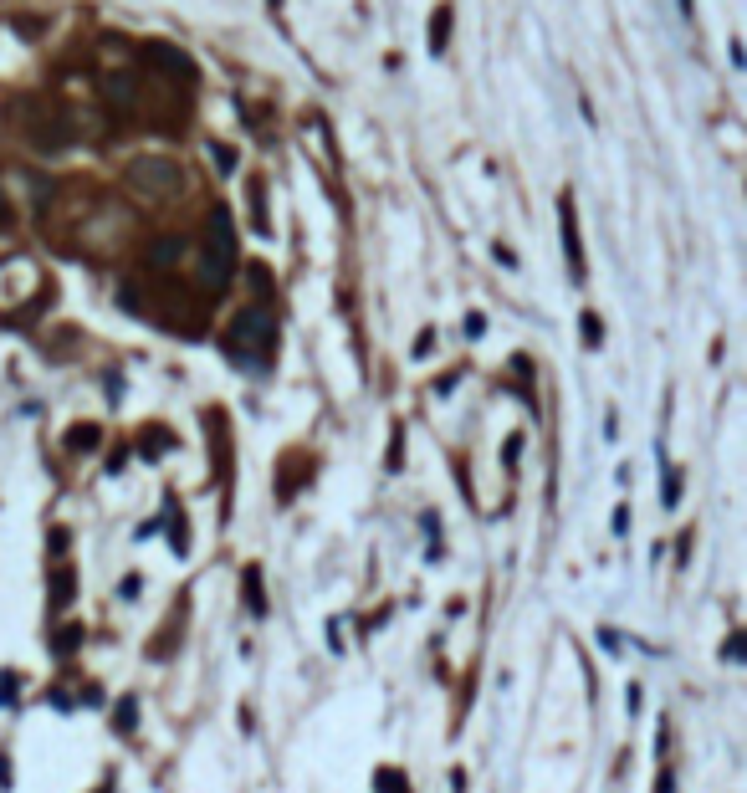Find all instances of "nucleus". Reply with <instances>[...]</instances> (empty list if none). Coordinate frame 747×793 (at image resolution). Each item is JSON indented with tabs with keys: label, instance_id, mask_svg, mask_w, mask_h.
Wrapping results in <instances>:
<instances>
[{
	"label": "nucleus",
	"instance_id": "obj_9",
	"mask_svg": "<svg viewBox=\"0 0 747 793\" xmlns=\"http://www.w3.org/2000/svg\"><path fill=\"white\" fill-rule=\"evenodd\" d=\"M722 660H742V635H727V645H722Z\"/></svg>",
	"mask_w": 747,
	"mask_h": 793
},
{
	"label": "nucleus",
	"instance_id": "obj_2",
	"mask_svg": "<svg viewBox=\"0 0 747 793\" xmlns=\"http://www.w3.org/2000/svg\"><path fill=\"white\" fill-rule=\"evenodd\" d=\"M246 609L256 614V620L267 614V594H261V568H246Z\"/></svg>",
	"mask_w": 747,
	"mask_h": 793
},
{
	"label": "nucleus",
	"instance_id": "obj_13",
	"mask_svg": "<svg viewBox=\"0 0 747 793\" xmlns=\"http://www.w3.org/2000/svg\"><path fill=\"white\" fill-rule=\"evenodd\" d=\"M11 783H16V778H11V763L0 758V788H11Z\"/></svg>",
	"mask_w": 747,
	"mask_h": 793
},
{
	"label": "nucleus",
	"instance_id": "obj_4",
	"mask_svg": "<svg viewBox=\"0 0 747 793\" xmlns=\"http://www.w3.org/2000/svg\"><path fill=\"white\" fill-rule=\"evenodd\" d=\"M113 722H118V732H128V727L139 722V707H134V696H123V701H118V712H113Z\"/></svg>",
	"mask_w": 747,
	"mask_h": 793
},
{
	"label": "nucleus",
	"instance_id": "obj_10",
	"mask_svg": "<svg viewBox=\"0 0 747 793\" xmlns=\"http://www.w3.org/2000/svg\"><path fill=\"white\" fill-rule=\"evenodd\" d=\"M676 497H681V476H666V492H661V502H666V507H671V502H676Z\"/></svg>",
	"mask_w": 747,
	"mask_h": 793
},
{
	"label": "nucleus",
	"instance_id": "obj_12",
	"mask_svg": "<svg viewBox=\"0 0 747 793\" xmlns=\"http://www.w3.org/2000/svg\"><path fill=\"white\" fill-rule=\"evenodd\" d=\"M614 533H620V538L630 533V507H620V512H614Z\"/></svg>",
	"mask_w": 747,
	"mask_h": 793
},
{
	"label": "nucleus",
	"instance_id": "obj_6",
	"mask_svg": "<svg viewBox=\"0 0 747 793\" xmlns=\"http://www.w3.org/2000/svg\"><path fill=\"white\" fill-rule=\"evenodd\" d=\"M180 256H185V246H180V241H174V246L164 241V246H154V267H174Z\"/></svg>",
	"mask_w": 747,
	"mask_h": 793
},
{
	"label": "nucleus",
	"instance_id": "obj_8",
	"mask_svg": "<svg viewBox=\"0 0 747 793\" xmlns=\"http://www.w3.org/2000/svg\"><path fill=\"white\" fill-rule=\"evenodd\" d=\"M16 691H21V676H0V707H11Z\"/></svg>",
	"mask_w": 747,
	"mask_h": 793
},
{
	"label": "nucleus",
	"instance_id": "obj_7",
	"mask_svg": "<svg viewBox=\"0 0 747 793\" xmlns=\"http://www.w3.org/2000/svg\"><path fill=\"white\" fill-rule=\"evenodd\" d=\"M77 645H82V630H77V625H67V630L57 635V650H62V655H72Z\"/></svg>",
	"mask_w": 747,
	"mask_h": 793
},
{
	"label": "nucleus",
	"instance_id": "obj_3",
	"mask_svg": "<svg viewBox=\"0 0 747 793\" xmlns=\"http://www.w3.org/2000/svg\"><path fill=\"white\" fill-rule=\"evenodd\" d=\"M72 594H77L72 568H57V584H52V609H67V604H72Z\"/></svg>",
	"mask_w": 747,
	"mask_h": 793
},
{
	"label": "nucleus",
	"instance_id": "obj_11",
	"mask_svg": "<svg viewBox=\"0 0 747 793\" xmlns=\"http://www.w3.org/2000/svg\"><path fill=\"white\" fill-rule=\"evenodd\" d=\"M72 446H98V430H72Z\"/></svg>",
	"mask_w": 747,
	"mask_h": 793
},
{
	"label": "nucleus",
	"instance_id": "obj_14",
	"mask_svg": "<svg viewBox=\"0 0 747 793\" xmlns=\"http://www.w3.org/2000/svg\"><path fill=\"white\" fill-rule=\"evenodd\" d=\"M272 6H277V0H272Z\"/></svg>",
	"mask_w": 747,
	"mask_h": 793
},
{
	"label": "nucleus",
	"instance_id": "obj_5",
	"mask_svg": "<svg viewBox=\"0 0 747 793\" xmlns=\"http://www.w3.org/2000/svg\"><path fill=\"white\" fill-rule=\"evenodd\" d=\"M374 793H405L400 773H394V768H379V773H374Z\"/></svg>",
	"mask_w": 747,
	"mask_h": 793
},
{
	"label": "nucleus",
	"instance_id": "obj_1",
	"mask_svg": "<svg viewBox=\"0 0 747 793\" xmlns=\"http://www.w3.org/2000/svg\"><path fill=\"white\" fill-rule=\"evenodd\" d=\"M180 164L174 159H159V154H139L134 164H128V185H134L139 195H149V200H169V195H180Z\"/></svg>",
	"mask_w": 747,
	"mask_h": 793
}]
</instances>
